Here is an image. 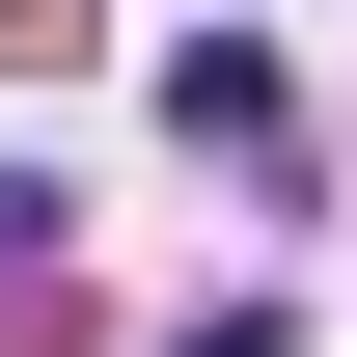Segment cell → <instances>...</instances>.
I'll return each instance as SVG.
<instances>
[{
    "instance_id": "6da1fadb",
    "label": "cell",
    "mask_w": 357,
    "mask_h": 357,
    "mask_svg": "<svg viewBox=\"0 0 357 357\" xmlns=\"http://www.w3.org/2000/svg\"><path fill=\"white\" fill-rule=\"evenodd\" d=\"M165 137H192V165H275V137H303V83H275L248 28H192V55H165Z\"/></svg>"
},
{
    "instance_id": "7a4b0ae2",
    "label": "cell",
    "mask_w": 357,
    "mask_h": 357,
    "mask_svg": "<svg viewBox=\"0 0 357 357\" xmlns=\"http://www.w3.org/2000/svg\"><path fill=\"white\" fill-rule=\"evenodd\" d=\"M165 357H275V303H220V330H165Z\"/></svg>"
}]
</instances>
